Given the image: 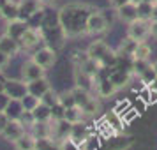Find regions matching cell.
Masks as SVG:
<instances>
[{
    "label": "cell",
    "instance_id": "cell-1",
    "mask_svg": "<svg viewBox=\"0 0 157 150\" xmlns=\"http://www.w3.org/2000/svg\"><path fill=\"white\" fill-rule=\"evenodd\" d=\"M94 9L85 4H67L58 13V25L67 37L86 34V20Z\"/></svg>",
    "mask_w": 157,
    "mask_h": 150
},
{
    "label": "cell",
    "instance_id": "cell-2",
    "mask_svg": "<svg viewBox=\"0 0 157 150\" xmlns=\"http://www.w3.org/2000/svg\"><path fill=\"white\" fill-rule=\"evenodd\" d=\"M86 53H88V57L92 58V60H95L102 69H113L115 65H117V62H118V55H117L104 41H94V43L88 46Z\"/></svg>",
    "mask_w": 157,
    "mask_h": 150
},
{
    "label": "cell",
    "instance_id": "cell-3",
    "mask_svg": "<svg viewBox=\"0 0 157 150\" xmlns=\"http://www.w3.org/2000/svg\"><path fill=\"white\" fill-rule=\"evenodd\" d=\"M150 36V20H143V18H136L134 21L129 23L127 27V37L134 39L138 43L147 41Z\"/></svg>",
    "mask_w": 157,
    "mask_h": 150
},
{
    "label": "cell",
    "instance_id": "cell-4",
    "mask_svg": "<svg viewBox=\"0 0 157 150\" xmlns=\"http://www.w3.org/2000/svg\"><path fill=\"white\" fill-rule=\"evenodd\" d=\"M108 30V20L106 16L102 14L101 11H92L88 20H86V34L90 36H97Z\"/></svg>",
    "mask_w": 157,
    "mask_h": 150
},
{
    "label": "cell",
    "instance_id": "cell-5",
    "mask_svg": "<svg viewBox=\"0 0 157 150\" xmlns=\"http://www.w3.org/2000/svg\"><path fill=\"white\" fill-rule=\"evenodd\" d=\"M20 20L30 21L39 13H43V2L41 0H20Z\"/></svg>",
    "mask_w": 157,
    "mask_h": 150
},
{
    "label": "cell",
    "instance_id": "cell-6",
    "mask_svg": "<svg viewBox=\"0 0 157 150\" xmlns=\"http://www.w3.org/2000/svg\"><path fill=\"white\" fill-rule=\"evenodd\" d=\"M4 94L9 99H23L29 90H27V81H20V79H7L4 81Z\"/></svg>",
    "mask_w": 157,
    "mask_h": 150
},
{
    "label": "cell",
    "instance_id": "cell-7",
    "mask_svg": "<svg viewBox=\"0 0 157 150\" xmlns=\"http://www.w3.org/2000/svg\"><path fill=\"white\" fill-rule=\"evenodd\" d=\"M50 125H51V138L57 140V141H64L69 138L71 134V122H67L65 118H60V120H53L50 118Z\"/></svg>",
    "mask_w": 157,
    "mask_h": 150
},
{
    "label": "cell",
    "instance_id": "cell-8",
    "mask_svg": "<svg viewBox=\"0 0 157 150\" xmlns=\"http://www.w3.org/2000/svg\"><path fill=\"white\" fill-rule=\"evenodd\" d=\"M32 60H34V62H37V64L41 65L43 69H50L51 65L55 64V60H57V53H55V50H53V48H50V46H44V48L37 50L36 53L32 55Z\"/></svg>",
    "mask_w": 157,
    "mask_h": 150
},
{
    "label": "cell",
    "instance_id": "cell-9",
    "mask_svg": "<svg viewBox=\"0 0 157 150\" xmlns=\"http://www.w3.org/2000/svg\"><path fill=\"white\" fill-rule=\"evenodd\" d=\"M44 72H46V69H43L37 62H34V60L30 58V60H27V62L23 64V67H21V78H23V81L29 83V81L43 78Z\"/></svg>",
    "mask_w": 157,
    "mask_h": 150
},
{
    "label": "cell",
    "instance_id": "cell-10",
    "mask_svg": "<svg viewBox=\"0 0 157 150\" xmlns=\"http://www.w3.org/2000/svg\"><path fill=\"white\" fill-rule=\"evenodd\" d=\"M41 39H43L41 30L34 29V27H29L21 34V37H20V46L25 48V50H30V48H34V46H37V44L41 43Z\"/></svg>",
    "mask_w": 157,
    "mask_h": 150
},
{
    "label": "cell",
    "instance_id": "cell-11",
    "mask_svg": "<svg viewBox=\"0 0 157 150\" xmlns=\"http://www.w3.org/2000/svg\"><path fill=\"white\" fill-rule=\"evenodd\" d=\"M117 16H118V20L124 21V23L134 21L136 18H140V16H138V2H136V0H131L127 4H124L122 7L117 9Z\"/></svg>",
    "mask_w": 157,
    "mask_h": 150
},
{
    "label": "cell",
    "instance_id": "cell-12",
    "mask_svg": "<svg viewBox=\"0 0 157 150\" xmlns=\"http://www.w3.org/2000/svg\"><path fill=\"white\" fill-rule=\"evenodd\" d=\"M25 125L21 124V120H9V124H7V127L4 129V133H2V136L7 140V141H11V143H14L20 136H23L27 131H25Z\"/></svg>",
    "mask_w": 157,
    "mask_h": 150
},
{
    "label": "cell",
    "instance_id": "cell-13",
    "mask_svg": "<svg viewBox=\"0 0 157 150\" xmlns=\"http://www.w3.org/2000/svg\"><path fill=\"white\" fill-rule=\"evenodd\" d=\"M20 41L14 39V37H11L9 34H4V36L0 37V51H4L6 55L9 57H14L18 55V51H20Z\"/></svg>",
    "mask_w": 157,
    "mask_h": 150
},
{
    "label": "cell",
    "instance_id": "cell-14",
    "mask_svg": "<svg viewBox=\"0 0 157 150\" xmlns=\"http://www.w3.org/2000/svg\"><path fill=\"white\" fill-rule=\"evenodd\" d=\"M50 81L44 78H39V79H34V81H29L27 83V90H29V94H32V95H36L37 99H41L44 94H46V90H50Z\"/></svg>",
    "mask_w": 157,
    "mask_h": 150
},
{
    "label": "cell",
    "instance_id": "cell-15",
    "mask_svg": "<svg viewBox=\"0 0 157 150\" xmlns=\"http://www.w3.org/2000/svg\"><path fill=\"white\" fill-rule=\"evenodd\" d=\"M4 111L7 113V117L11 120H20L23 111H25V108L21 104V99H9L6 108H4Z\"/></svg>",
    "mask_w": 157,
    "mask_h": 150
},
{
    "label": "cell",
    "instance_id": "cell-16",
    "mask_svg": "<svg viewBox=\"0 0 157 150\" xmlns=\"http://www.w3.org/2000/svg\"><path fill=\"white\" fill-rule=\"evenodd\" d=\"M30 134L34 136L36 140L51 138V125H50V120H46V122L36 120V122H34V125L30 127Z\"/></svg>",
    "mask_w": 157,
    "mask_h": 150
},
{
    "label": "cell",
    "instance_id": "cell-17",
    "mask_svg": "<svg viewBox=\"0 0 157 150\" xmlns=\"http://www.w3.org/2000/svg\"><path fill=\"white\" fill-rule=\"evenodd\" d=\"M0 18L6 20V21H14V20H20V6L18 2L11 0L9 4H6L4 7L0 9Z\"/></svg>",
    "mask_w": 157,
    "mask_h": 150
},
{
    "label": "cell",
    "instance_id": "cell-18",
    "mask_svg": "<svg viewBox=\"0 0 157 150\" xmlns=\"http://www.w3.org/2000/svg\"><path fill=\"white\" fill-rule=\"evenodd\" d=\"M90 134V131H88V127H86L85 124H83V120L81 122H76V124H72L71 125V134H69V140H72L74 143H81L83 140H85L86 136Z\"/></svg>",
    "mask_w": 157,
    "mask_h": 150
},
{
    "label": "cell",
    "instance_id": "cell-19",
    "mask_svg": "<svg viewBox=\"0 0 157 150\" xmlns=\"http://www.w3.org/2000/svg\"><path fill=\"white\" fill-rule=\"evenodd\" d=\"M95 90H97V94H99L101 97H111L113 94L118 92V87L115 85L109 78H104V79H99Z\"/></svg>",
    "mask_w": 157,
    "mask_h": 150
},
{
    "label": "cell",
    "instance_id": "cell-20",
    "mask_svg": "<svg viewBox=\"0 0 157 150\" xmlns=\"http://www.w3.org/2000/svg\"><path fill=\"white\" fill-rule=\"evenodd\" d=\"M27 29H29V21H23V20H14V21H9V23H7V32H6V34H9L11 37H14V39H18V41H20L21 34H23Z\"/></svg>",
    "mask_w": 157,
    "mask_h": 150
},
{
    "label": "cell",
    "instance_id": "cell-21",
    "mask_svg": "<svg viewBox=\"0 0 157 150\" xmlns=\"http://www.w3.org/2000/svg\"><path fill=\"white\" fill-rule=\"evenodd\" d=\"M14 148L16 150H36V145H37V140L30 133H25L23 136H20L14 143Z\"/></svg>",
    "mask_w": 157,
    "mask_h": 150
},
{
    "label": "cell",
    "instance_id": "cell-22",
    "mask_svg": "<svg viewBox=\"0 0 157 150\" xmlns=\"http://www.w3.org/2000/svg\"><path fill=\"white\" fill-rule=\"evenodd\" d=\"M150 55H152V48L145 41H141V43H138L134 53H132V60H148Z\"/></svg>",
    "mask_w": 157,
    "mask_h": 150
},
{
    "label": "cell",
    "instance_id": "cell-23",
    "mask_svg": "<svg viewBox=\"0 0 157 150\" xmlns=\"http://www.w3.org/2000/svg\"><path fill=\"white\" fill-rule=\"evenodd\" d=\"M67 122L71 124H76V122H81L85 118V113L79 106H71V108H65V117H64Z\"/></svg>",
    "mask_w": 157,
    "mask_h": 150
},
{
    "label": "cell",
    "instance_id": "cell-24",
    "mask_svg": "<svg viewBox=\"0 0 157 150\" xmlns=\"http://www.w3.org/2000/svg\"><path fill=\"white\" fill-rule=\"evenodd\" d=\"M74 101H76V106L83 108L88 102V101L92 99V94H90V90H86V88H81V87H76L74 90Z\"/></svg>",
    "mask_w": 157,
    "mask_h": 150
},
{
    "label": "cell",
    "instance_id": "cell-25",
    "mask_svg": "<svg viewBox=\"0 0 157 150\" xmlns=\"http://www.w3.org/2000/svg\"><path fill=\"white\" fill-rule=\"evenodd\" d=\"M36 150H62V143L53 138H43V140H37Z\"/></svg>",
    "mask_w": 157,
    "mask_h": 150
},
{
    "label": "cell",
    "instance_id": "cell-26",
    "mask_svg": "<svg viewBox=\"0 0 157 150\" xmlns=\"http://www.w3.org/2000/svg\"><path fill=\"white\" fill-rule=\"evenodd\" d=\"M32 113H34V117H36V120L46 122V120L51 118V108L46 106V104H43V102H39V104L32 110Z\"/></svg>",
    "mask_w": 157,
    "mask_h": 150
},
{
    "label": "cell",
    "instance_id": "cell-27",
    "mask_svg": "<svg viewBox=\"0 0 157 150\" xmlns=\"http://www.w3.org/2000/svg\"><path fill=\"white\" fill-rule=\"evenodd\" d=\"M152 7H154L152 0H138V16L143 18V20H150Z\"/></svg>",
    "mask_w": 157,
    "mask_h": 150
},
{
    "label": "cell",
    "instance_id": "cell-28",
    "mask_svg": "<svg viewBox=\"0 0 157 150\" xmlns=\"http://www.w3.org/2000/svg\"><path fill=\"white\" fill-rule=\"evenodd\" d=\"M136 46H138V41L131 39V37H125V39H124V41L120 43L118 53H124V55H131V57H132V53H134Z\"/></svg>",
    "mask_w": 157,
    "mask_h": 150
},
{
    "label": "cell",
    "instance_id": "cell-29",
    "mask_svg": "<svg viewBox=\"0 0 157 150\" xmlns=\"http://www.w3.org/2000/svg\"><path fill=\"white\" fill-rule=\"evenodd\" d=\"M83 110V113H85V117H95V115L101 111V106H99V101L95 99V97H92V99L86 102L85 106L81 108Z\"/></svg>",
    "mask_w": 157,
    "mask_h": 150
},
{
    "label": "cell",
    "instance_id": "cell-30",
    "mask_svg": "<svg viewBox=\"0 0 157 150\" xmlns=\"http://www.w3.org/2000/svg\"><path fill=\"white\" fill-rule=\"evenodd\" d=\"M58 102H60L64 108L76 106V101H74V92H72V90H65V92L58 94Z\"/></svg>",
    "mask_w": 157,
    "mask_h": 150
},
{
    "label": "cell",
    "instance_id": "cell-31",
    "mask_svg": "<svg viewBox=\"0 0 157 150\" xmlns=\"http://www.w3.org/2000/svg\"><path fill=\"white\" fill-rule=\"evenodd\" d=\"M41 102H43V104H46V106L53 108L55 104H58V94L55 92L53 88L46 90V94H44L43 97H41Z\"/></svg>",
    "mask_w": 157,
    "mask_h": 150
},
{
    "label": "cell",
    "instance_id": "cell-32",
    "mask_svg": "<svg viewBox=\"0 0 157 150\" xmlns=\"http://www.w3.org/2000/svg\"><path fill=\"white\" fill-rule=\"evenodd\" d=\"M108 78H109L115 85L120 88V87H124L129 81V74H127V72H124V71H115L113 74H111V76H108Z\"/></svg>",
    "mask_w": 157,
    "mask_h": 150
},
{
    "label": "cell",
    "instance_id": "cell-33",
    "mask_svg": "<svg viewBox=\"0 0 157 150\" xmlns=\"http://www.w3.org/2000/svg\"><path fill=\"white\" fill-rule=\"evenodd\" d=\"M88 60H90V57H88L86 51H74V53L71 55V62L76 65V67H81V65L86 64Z\"/></svg>",
    "mask_w": 157,
    "mask_h": 150
},
{
    "label": "cell",
    "instance_id": "cell-34",
    "mask_svg": "<svg viewBox=\"0 0 157 150\" xmlns=\"http://www.w3.org/2000/svg\"><path fill=\"white\" fill-rule=\"evenodd\" d=\"M39 102H41V99H37L36 95H32V94H27L21 99V104H23V108H25V111H32Z\"/></svg>",
    "mask_w": 157,
    "mask_h": 150
},
{
    "label": "cell",
    "instance_id": "cell-35",
    "mask_svg": "<svg viewBox=\"0 0 157 150\" xmlns=\"http://www.w3.org/2000/svg\"><path fill=\"white\" fill-rule=\"evenodd\" d=\"M79 150H97V138L88 134L83 141L79 143Z\"/></svg>",
    "mask_w": 157,
    "mask_h": 150
},
{
    "label": "cell",
    "instance_id": "cell-36",
    "mask_svg": "<svg viewBox=\"0 0 157 150\" xmlns=\"http://www.w3.org/2000/svg\"><path fill=\"white\" fill-rule=\"evenodd\" d=\"M148 67H152V64H150L148 60H134V72H138V76L141 72H145Z\"/></svg>",
    "mask_w": 157,
    "mask_h": 150
},
{
    "label": "cell",
    "instance_id": "cell-37",
    "mask_svg": "<svg viewBox=\"0 0 157 150\" xmlns=\"http://www.w3.org/2000/svg\"><path fill=\"white\" fill-rule=\"evenodd\" d=\"M9 120H11V118H9V117H7V113H6L4 110H0V134L4 133V129L7 127Z\"/></svg>",
    "mask_w": 157,
    "mask_h": 150
},
{
    "label": "cell",
    "instance_id": "cell-38",
    "mask_svg": "<svg viewBox=\"0 0 157 150\" xmlns=\"http://www.w3.org/2000/svg\"><path fill=\"white\" fill-rule=\"evenodd\" d=\"M9 60H11V57H9V55H6L4 51H0V72H2L9 65Z\"/></svg>",
    "mask_w": 157,
    "mask_h": 150
},
{
    "label": "cell",
    "instance_id": "cell-39",
    "mask_svg": "<svg viewBox=\"0 0 157 150\" xmlns=\"http://www.w3.org/2000/svg\"><path fill=\"white\" fill-rule=\"evenodd\" d=\"M127 2H131V0H108V4H109L113 9L122 7V6H124V4H127Z\"/></svg>",
    "mask_w": 157,
    "mask_h": 150
},
{
    "label": "cell",
    "instance_id": "cell-40",
    "mask_svg": "<svg viewBox=\"0 0 157 150\" xmlns=\"http://www.w3.org/2000/svg\"><path fill=\"white\" fill-rule=\"evenodd\" d=\"M150 36L157 39V21H150Z\"/></svg>",
    "mask_w": 157,
    "mask_h": 150
},
{
    "label": "cell",
    "instance_id": "cell-41",
    "mask_svg": "<svg viewBox=\"0 0 157 150\" xmlns=\"http://www.w3.org/2000/svg\"><path fill=\"white\" fill-rule=\"evenodd\" d=\"M150 21H157V2H154V7H152V16H150Z\"/></svg>",
    "mask_w": 157,
    "mask_h": 150
},
{
    "label": "cell",
    "instance_id": "cell-42",
    "mask_svg": "<svg viewBox=\"0 0 157 150\" xmlns=\"http://www.w3.org/2000/svg\"><path fill=\"white\" fill-rule=\"evenodd\" d=\"M9 2H11V0H0V9L4 7V6H6V4H9Z\"/></svg>",
    "mask_w": 157,
    "mask_h": 150
},
{
    "label": "cell",
    "instance_id": "cell-43",
    "mask_svg": "<svg viewBox=\"0 0 157 150\" xmlns=\"http://www.w3.org/2000/svg\"><path fill=\"white\" fill-rule=\"evenodd\" d=\"M41 2H43V4H55L57 0H41Z\"/></svg>",
    "mask_w": 157,
    "mask_h": 150
},
{
    "label": "cell",
    "instance_id": "cell-44",
    "mask_svg": "<svg viewBox=\"0 0 157 150\" xmlns=\"http://www.w3.org/2000/svg\"><path fill=\"white\" fill-rule=\"evenodd\" d=\"M152 69H154V71H155V74H157V60L152 64Z\"/></svg>",
    "mask_w": 157,
    "mask_h": 150
},
{
    "label": "cell",
    "instance_id": "cell-45",
    "mask_svg": "<svg viewBox=\"0 0 157 150\" xmlns=\"http://www.w3.org/2000/svg\"><path fill=\"white\" fill-rule=\"evenodd\" d=\"M0 94H4V81H0Z\"/></svg>",
    "mask_w": 157,
    "mask_h": 150
},
{
    "label": "cell",
    "instance_id": "cell-46",
    "mask_svg": "<svg viewBox=\"0 0 157 150\" xmlns=\"http://www.w3.org/2000/svg\"><path fill=\"white\" fill-rule=\"evenodd\" d=\"M154 2H157V0H154Z\"/></svg>",
    "mask_w": 157,
    "mask_h": 150
}]
</instances>
